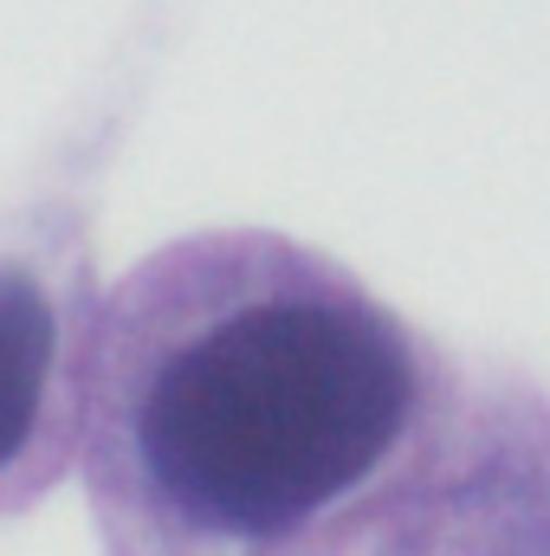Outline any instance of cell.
Returning a JSON list of instances; mask_svg holds the SVG:
<instances>
[{"label": "cell", "mask_w": 550, "mask_h": 556, "mask_svg": "<svg viewBox=\"0 0 550 556\" xmlns=\"http://www.w3.org/2000/svg\"><path fill=\"white\" fill-rule=\"evenodd\" d=\"M466 376L337 260L214 227L85 311L78 466L111 556H278L376 492Z\"/></svg>", "instance_id": "obj_1"}, {"label": "cell", "mask_w": 550, "mask_h": 556, "mask_svg": "<svg viewBox=\"0 0 550 556\" xmlns=\"http://www.w3.org/2000/svg\"><path fill=\"white\" fill-rule=\"evenodd\" d=\"M278 556H550V395L466 382L376 492Z\"/></svg>", "instance_id": "obj_2"}, {"label": "cell", "mask_w": 550, "mask_h": 556, "mask_svg": "<svg viewBox=\"0 0 550 556\" xmlns=\"http://www.w3.org/2000/svg\"><path fill=\"white\" fill-rule=\"evenodd\" d=\"M91 298L65 304L26 260H0V511L78 459V343Z\"/></svg>", "instance_id": "obj_3"}]
</instances>
